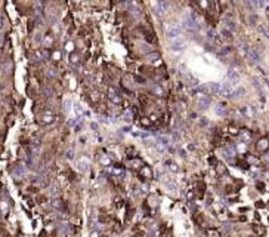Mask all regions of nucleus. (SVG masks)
<instances>
[{
    "instance_id": "19",
    "label": "nucleus",
    "mask_w": 269,
    "mask_h": 237,
    "mask_svg": "<svg viewBox=\"0 0 269 237\" xmlns=\"http://www.w3.org/2000/svg\"><path fill=\"white\" fill-rule=\"evenodd\" d=\"M43 122H44V123H47V122L50 123V122H52V116H50V114H46V116H43Z\"/></svg>"
},
{
    "instance_id": "13",
    "label": "nucleus",
    "mask_w": 269,
    "mask_h": 237,
    "mask_svg": "<svg viewBox=\"0 0 269 237\" xmlns=\"http://www.w3.org/2000/svg\"><path fill=\"white\" fill-rule=\"evenodd\" d=\"M244 93H246V91H244L243 88H238L237 91L232 92V96H235V98H240V96H243Z\"/></svg>"
},
{
    "instance_id": "20",
    "label": "nucleus",
    "mask_w": 269,
    "mask_h": 237,
    "mask_svg": "<svg viewBox=\"0 0 269 237\" xmlns=\"http://www.w3.org/2000/svg\"><path fill=\"white\" fill-rule=\"evenodd\" d=\"M154 92H157V93H158V95H161V93H163L161 88H158V86H155V88H154Z\"/></svg>"
},
{
    "instance_id": "4",
    "label": "nucleus",
    "mask_w": 269,
    "mask_h": 237,
    "mask_svg": "<svg viewBox=\"0 0 269 237\" xmlns=\"http://www.w3.org/2000/svg\"><path fill=\"white\" fill-rule=\"evenodd\" d=\"M170 42H172V49H173L175 52H182V51H185V48H186L185 40L180 39V37H176V39H173V40H170Z\"/></svg>"
},
{
    "instance_id": "14",
    "label": "nucleus",
    "mask_w": 269,
    "mask_h": 237,
    "mask_svg": "<svg viewBox=\"0 0 269 237\" xmlns=\"http://www.w3.org/2000/svg\"><path fill=\"white\" fill-rule=\"evenodd\" d=\"M210 89L215 92V93H219V91H220V83H212V85H210Z\"/></svg>"
},
{
    "instance_id": "18",
    "label": "nucleus",
    "mask_w": 269,
    "mask_h": 237,
    "mask_svg": "<svg viewBox=\"0 0 269 237\" xmlns=\"http://www.w3.org/2000/svg\"><path fill=\"white\" fill-rule=\"evenodd\" d=\"M70 62H71V64H74V65H77V64H78V56H75V55H71V56H70Z\"/></svg>"
},
{
    "instance_id": "17",
    "label": "nucleus",
    "mask_w": 269,
    "mask_h": 237,
    "mask_svg": "<svg viewBox=\"0 0 269 237\" xmlns=\"http://www.w3.org/2000/svg\"><path fill=\"white\" fill-rule=\"evenodd\" d=\"M222 34H223V37H225V39H231V30H228V28H225V30H223V31H222Z\"/></svg>"
},
{
    "instance_id": "3",
    "label": "nucleus",
    "mask_w": 269,
    "mask_h": 237,
    "mask_svg": "<svg viewBox=\"0 0 269 237\" xmlns=\"http://www.w3.org/2000/svg\"><path fill=\"white\" fill-rule=\"evenodd\" d=\"M182 34V27L178 25V24H170L169 25V28H167V37L170 39V40H173V39H176V37H180Z\"/></svg>"
},
{
    "instance_id": "11",
    "label": "nucleus",
    "mask_w": 269,
    "mask_h": 237,
    "mask_svg": "<svg viewBox=\"0 0 269 237\" xmlns=\"http://www.w3.org/2000/svg\"><path fill=\"white\" fill-rule=\"evenodd\" d=\"M72 108H74V111H75V114H77L78 117L84 114V111H83V107H81L80 104H74V107H72Z\"/></svg>"
},
{
    "instance_id": "6",
    "label": "nucleus",
    "mask_w": 269,
    "mask_h": 237,
    "mask_svg": "<svg viewBox=\"0 0 269 237\" xmlns=\"http://www.w3.org/2000/svg\"><path fill=\"white\" fill-rule=\"evenodd\" d=\"M228 79H229V82H231L232 85H237V83L240 82V74H238L237 70L229 68V71H228Z\"/></svg>"
},
{
    "instance_id": "10",
    "label": "nucleus",
    "mask_w": 269,
    "mask_h": 237,
    "mask_svg": "<svg viewBox=\"0 0 269 237\" xmlns=\"http://www.w3.org/2000/svg\"><path fill=\"white\" fill-rule=\"evenodd\" d=\"M77 167H78V170L84 172V170H87V167H89V162H87V160H84V159H81V160L77 163Z\"/></svg>"
},
{
    "instance_id": "21",
    "label": "nucleus",
    "mask_w": 269,
    "mask_h": 237,
    "mask_svg": "<svg viewBox=\"0 0 269 237\" xmlns=\"http://www.w3.org/2000/svg\"><path fill=\"white\" fill-rule=\"evenodd\" d=\"M170 169H172L173 172H176V170H178V167H176V164H175V163H170Z\"/></svg>"
},
{
    "instance_id": "15",
    "label": "nucleus",
    "mask_w": 269,
    "mask_h": 237,
    "mask_svg": "<svg viewBox=\"0 0 269 237\" xmlns=\"http://www.w3.org/2000/svg\"><path fill=\"white\" fill-rule=\"evenodd\" d=\"M216 114H219V116H225V114H226L223 105H217V107H216Z\"/></svg>"
},
{
    "instance_id": "7",
    "label": "nucleus",
    "mask_w": 269,
    "mask_h": 237,
    "mask_svg": "<svg viewBox=\"0 0 269 237\" xmlns=\"http://www.w3.org/2000/svg\"><path fill=\"white\" fill-rule=\"evenodd\" d=\"M210 102H212L210 96H206V95H203V96L198 99V107H200L201 110H206V108H209Z\"/></svg>"
},
{
    "instance_id": "23",
    "label": "nucleus",
    "mask_w": 269,
    "mask_h": 237,
    "mask_svg": "<svg viewBox=\"0 0 269 237\" xmlns=\"http://www.w3.org/2000/svg\"><path fill=\"white\" fill-rule=\"evenodd\" d=\"M71 48H74V46H72L71 43H68V45H67V49H68V51H71Z\"/></svg>"
},
{
    "instance_id": "22",
    "label": "nucleus",
    "mask_w": 269,
    "mask_h": 237,
    "mask_svg": "<svg viewBox=\"0 0 269 237\" xmlns=\"http://www.w3.org/2000/svg\"><path fill=\"white\" fill-rule=\"evenodd\" d=\"M90 128H92V129H98V125H96V123H92V125H90Z\"/></svg>"
},
{
    "instance_id": "16",
    "label": "nucleus",
    "mask_w": 269,
    "mask_h": 237,
    "mask_svg": "<svg viewBox=\"0 0 269 237\" xmlns=\"http://www.w3.org/2000/svg\"><path fill=\"white\" fill-rule=\"evenodd\" d=\"M148 61H149V62H157V61H158V55L155 54H152V55H148Z\"/></svg>"
},
{
    "instance_id": "5",
    "label": "nucleus",
    "mask_w": 269,
    "mask_h": 237,
    "mask_svg": "<svg viewBox=\"0 0 269 237\" xmlns=\"http://www.w3.org/2000/svg\"><path fill=\"white\" fill-rule=\"evenodd\" d=\"M232 86L231 83H220V91H219V95L222 96H232Z\"/></svg>"
},
{
    "instance_id": "9",
    "label": "nucleus",
    "mask_w": 269,
    "mask_h": 237,
    "mask_svg": "<svg viewBox=\"0 0 269 237\" xmlns=\"http://www.w3.org/2000/svg\"><path fill=\"white\" fill-rule=\"evenodd\" d=\"M246 55L250 58L251 61H254V62H259V61H260V56H259V54H257L254 49H250V48H249V51H247Z\"/></svg>"
},
{
    "instance_id": "2",
    "label": "nucleus",
    "mask_w": 269,
    "mask_h": 237,
    "mask_svg": "<svg viewBox=\"0 0 269 237\" xmlns=\"http://www.w3.org/2000/svg\"><path fill=\"white\" fill-rule=\"evenodd\" d=\"M170 9V5L167 0H157V3L154 5V14L157 17H163L164 14H167Z\"/></svg>"
},
{
    "instance_id": "12",
    "label": "nucleus",
    "mask_w": 269,
    "mask_h": 237,
    "mask_svg": "<svg viewBox=\"0 0 269 237\" xmlns=\"http://www.w3.org/2000/svg\"><path fill=\"white\" fill-rule=\"evenodd\" d=\"M71 108H72V102L70 99H65V101H64V111H65V113H70Z\"/></svg>"
},
{
    "instance_id": "1",
    "label": "nucleus",
    "mask_w": 269,
    "mask_h": 237,
    "mask_svg": "<svg viewBox=\"0 0 269 237\" xmlns=\"http://www.w3.org/2000/svg\"><path fill=\"white\" fill-rule=\"evenodd\" d=\"M183 27H185L186 30H189V31H197L198 28H200L197 17H195L194 14H191V12L186 14V15L183 17Z\"/></svg>"
},
{
    "instance_id": "8",
    "label": "nucleus",
    "mask_w": 269,
    "mask_h": 237,
    "mask_svg": "<svg viewBox=\"0 0 269 237\" xmlns=\"http://www.w3.org/2000/svg\"><path fill=\"white\" fill-rule=\"evenodd\" d=\"M108 98H109V99H111L114 104H120V102H121V99H120V95H118L117 92L114 91L112 88H109V89H108Z\"/></svg>"
}]
</instances>
